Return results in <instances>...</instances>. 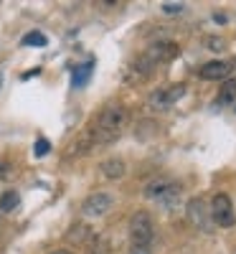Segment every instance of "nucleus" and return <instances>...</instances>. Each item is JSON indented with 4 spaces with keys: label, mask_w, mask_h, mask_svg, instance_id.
<instances>
[{
    "label": "nucleus",
    "mask_w": 236,
    "mask_h": 254,
    "mask_svg": "<svg viewBox=\"0 0 236 254\" xmlns=\"http://www.w3.org/2000/svg\"><path fill=\"white\" fill-rule=\"evenodd\" d=\"M127 110L122 104H110V107H104L97 117V125L92 127V142L97 145H104V142H112L122 135L124 125H127Z\"/></svg>",
    "instance_id": "f257e3e1"
},
{
    "label": "nucleus",
    "mask_w": 236,
    "mask_h": 254,
    "mask_svg": "<svg viewBox=\"0 0 236 254\" xmlns=\"http://www.w3.org/2000/svg\"><path fill=\"white\" fill-rule=\"evenodd\" d=\"M145 198L147 201H160V203H168V201H178L180 196V186L170 178H153L145 183Z\"/></svg>",
    "instance_id": "f03ea898"
},
{
    "label": "nucleus",
    "mask_w": 236,
    "mask_h": 254,
    "mask_svg": "<svg viewBox=\"0 0 236 254\" xmlns=\"http://www.w3.org/2000/svg\"><path fill=\"white\" fill-rule=\"evenodd\" d=\"M130 239H132V247H150V242L155 239V224L150 219L147 211H137L130 221Z\"/></svg>",
    "instance_id": "7ed1b4c3"
},
{
    "label": "nucleus",
    "mask_w": 236,
    "mask_h": 254,
    "mask_svg": "<svg viewBox=\"0 0 236 254\" xmlns=\"http://www.w3.org/2000/svg\"><path fill=\"white\" fill-rule=\"evenodd\" d=\"M208 214H211V224H216V226H234V221H236L234 203H231V198L224 196V193L213 196Z\"/></svg>",
    "instance_id": "20e7f679"
},
{
    "label": "nucleus",
    "mask_w": 236,
    "mask_h": 254,
    "mask_svg": "<svg viewBox=\"0 0 236 254\" xmlns=\"http://www.w3.org/2000/svg\"><path fill=\"white\" fill-rule=\"evenodd\" d=\"M183 97H185V84H176V87H165V89L153 92L147 104L153 110H168V107H173L176 102H180Z\"/></svg>",
    "instance_id": "39448f33"
},
{
    "label": "nucleus",
    "mask_w": 236,
    "mask_h": 254,
    "mask_svg": "<svg viewBox=\"0 0 236 254\" xmlns=\"http://www.w3.org/2000/svg\"><path fill=\"white\" fill-rule=\"evenodd\" d=\"M112 203H115V198H112L110 193H92V196L84 198L81 214L89 216V219H99V216H104L107 211L112 208Z\"/></svg>",
    "instance_id": "423d86ee"
},
{
    "label": "nucleus",
    "mask_w": 236,
    "mask_h": 254,
    "mask_svg": "<svg viewBox=\"0 0 236 254\" xmlns=\"http://www.w3.org/2000/svg\"><path fill=\"white\" fill-rule=\"evenodd\" d=\"M153 66H158V64H163V61H170L173 56H178V46L176 44H170V41H158V44H153L145 54H142Z\"/></svg>",
    "instance_id": "0eeeda50"
},
{
    "label": "nucleus",
    "mask_w": 236,
    "mask_h": 254,
    "mask_svg": "<svg viewBox=\"0 0 236 254\" xmlns=\"http://www.w3.org/2000/svg\"><path fill=\"white\" fill-rule=\"evenodd\" d=\"M231 64L229 61H208V64H203L201 66V79H206V81H221V79H226L229 74H231Z\"/></svg>",
    "instance_id": "6e6552de"
},
{
    "label": "nucleus",
    "mask_w": 236,
    "mask_h": 254,
    "mask_svg": "<svg viewBox=\"0 0 236 254\" xmlns=\"http://www.w3.org/2000/svg\"><path fill=\"white\" fill-rule=\"evenodd\" d=\"M188 216H190L193 224H198L203 231H211V214L206 211L203 198H193V201L188 203Z\"/></svg>",
    "instance_id": "1a4fd4ad"
},
{
    "label": "nucleus",
    "mask_w": 236,
    "mask_h": 254,
    "mask_svg": "<svg viewBox=\"0 0 236 254\" xmlns=\"http://www.w3.org/2000/svg\"><path fill=\"white\" fill-rule=\"evenodd\" d=\"M99 171L104 173V178L117 181V178H122V176L127 173V165H124L122 158H110V160H104V163L99 165Z\"/></svg>",
    "instance_id": "9d476101"
},
{
    "label": "nucleus",
    "mask_w": 236,
    "mask_h": 254,
    "mask_svg": "<svg viewBox=\"0 0 236 254\" xmlns=\"http://www.w3.org/2000/svg\"><path fill=\"white\" fill-rule=\"evenodd\" d=\"M92 74H94V61H84V64H79V66L71 71V87H74V89H81L84 84L92 79Z\"/></svg>",
    "instance_id": "9b49d317"
},
{
    "label": "nucleus",
    "mask_w": 236,
    "mask_h": 254,
    "mask_svg": "<svg viewBox=\"0 0 236 254\" xmlns=\"http://www.w3.org/2000/svg\"><path fill=\"white\" fill-rule=\"evenodd\" d=\"M226 104H236V79L224 81V87L219 89V97L213 99V107H226Z\"/></svg>",
    "instance_id": "f8f14e48"
},
{
    "label": "nucleus",
    "mask_w": 236,
    "mask_h": 254,
    "mask_svg": "<svg viewBox=\"0 0 236 254\" xmlns=\"http://www.w3.org/2000/svg\"><path fill=\"white\" fill-rule=\"evenodd\" d=\"M20 203V196H18V190H5L3 196H0V211H15Z\"/></svg>",
    "instance_id": "ddd939ff"
},
{
    "label": "nucleus",
    "mask_w": 236,
    "mask_h": 254,
    "mask_svg": "<svg viewBox=\"0 0 236 254\" xmlns=\"http://www.w3.org/2000/svg\"><path fill=\"white\" fill-rule=\"evenodd\" d=\"M20 44H23V46H46L49 38H46L44 33H38V31H31V33L23 36V41H20Z\"/></svg>",
    "instance_id": "4468645a"
},
{
    "label": "nucleus",
    "mask_w": 236,
    "mask_h": 254,
    "mask_svg": "<svg viewBox=\"0 0 236 254\" xmlns=\"http://www.w3.org/2000/svg\"><path fill=\"white\" fill-rule=\"evenodd\" d=\"M49 150H51V142L46 137H38L36 145H33V155L36 158H44V155H49Z\"/></svg>",
    "instance_id": "2eb2a0df"
},
{
    "label": "nucleus",
    "mask_w": 236,
    "mask_h": 254,
    "mask_svg": "<svg viewBox=\"0 0 236 254\" xmlns=\"http://www.w3.org/2000/svg\"><path fill=\"white\" fill-rule=\"evenodd\" d=\"M160 8H163V13L173 15V13H183V8H185V5H183V3H163Z\"/></svg>",
    "instance_id": "dca6fc26"
},
{
    "label": "nucleus",
    "mask_w": 236,
    "mask_h": 254,
    "mask_svg": "<svg viewBox=\"0 0 236 254\" xmlns=\"http://www.w3.org/2000/svg\"><path fill=\"white\" fill-rule=\"evenodd\" d=\"M206 44L211 46V51H221V46H224V41H221V38H208Z\"/></svg>",
    "instance_id": "f3484780"
},
{
    "label": "nucleus",
    "mask_w": 236,
    "mask_h": 254,
    "mask_svg": "<svg viewBox=\"0 0 236 254\" xmlns=\"http://www.w3.org/2000/svg\"><path fill=\"white\" fill-rule=\"evenodd\" d=\"M130 254H153L150 249H145V247H132V252Z\"/></svg>",
    "instance_id": "a211bd4d"
},
{
    "label": "nucleus",
    "mask_w": 236,
    "mask_h": 254,
    "mask_svg": "<svg viewBox=\"0 0 236 254\" xmlns=\"http://www.w3.org/2000/svg\"><path fill=\"white\" fill-rule=\"evenodd\" d=\"M5 176H8V165L0 163V178H5Z\"/></svg>",
    "instance_id": "6ab92c4d"
},
{
    "label": "nucleus",
    "mask_w": 236,
    "mask_h": 254,
    "mask_svg": "<svg viewBox=\"0 0 236 254\" xmlns=\"http://www.w3.org/2000/svg\"><path fill=\"white\" fill-rule=\"evenodd\" d=\"M51 254H71V252H66V249H56V252H51Z\"/></svg>",
    "instance_id": "aec40b11"
},
{
    "label": "nucleus",
    "mask_w": 236,
    "mask_h": 254,
    "mask_svg": "<svg viewBox=\"0 0 236 254\" xmlns=\"http://www.w3.org/2000/svg\"><path fill=\"white\" fill-rule=\"evenodd\" d=\"M0 84H3V76H0Z\"/></svg>",
    "instance_id": "412c9836"
}]
</instances>
